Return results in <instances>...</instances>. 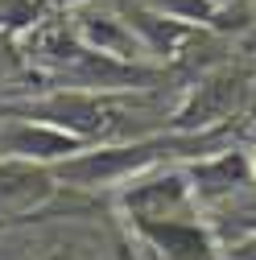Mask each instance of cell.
<instances>
[{
  "label": "cell",
  "instance_id": "4fadbf2b",
  "mask_svg": "<svg viewBox=\"0 0 256 260\" xmlns=\"http://www.w3.org/2000/svg\"><path fill=\"white\" fill-rule=\"evenodd\" d=\"M228 260H256V232H252L248 240H240V244L228 252Z\"/></svg>",
  "mask_w": 256,
  "mask_h": 260
},
{
  "label": "cell",
  "instance_id": "52a82bcc",
  "mask_svg": "<svg viewBox=\"0 0 256 260\" xmlns=\"http://www.w3.org/2000/svg\"><path fill=\"white\" fill-rule=\"evenodd\" d=\"M71 29H75V38H79L87 50L104 54V58H116V62H128V67H141L145 46L137 42V34L128 29L124 17L100 13V9H79Z\"/></svg>",
  "mask_w": 256,
  "mask_h": 260
},
{
  "label": "cell",
  "instance_id": "ba28073f",
  "mask_svg": "<svg viewBox=\"0 0 256 260\" xmlns=\"http://www.w3.org/2000/svg\"><path fill=\"white\" fill-rule=\"evenodd\" d=\"M190 203V182L178 170H162V174H141L133 178V186L120 190V207L133 211V219H166L174 207H186Z\"/></svg>",
  "mask_w": 256,
  "mask_h": 260
},
{
  "label": "cell",
  "instance_id": "5b68a950",
  "mask_svg": "<svg viewBox=\"0 0 256 260\" xmlns=\"http://www.w3.org/2000/svg\"><path fill=\"white\" fill-rule=\"evenodd\" d=\"M182 174L190 182V199H199V203H223L236 190L256 182V166L244 149H223V153H211L199 161H186Z\"/></svg>",
  "mask_w": 256,
  "mask_h": 260
},
{
  "label": "cell",
  "instance_id": "8fae6325",
  "mask_svg": "<svg viewBox=\"0 0 256 260\" xmlns=\"http://www.w3.org/2000/svg\"><path fill=\"white\" fill-rule=\"evenodd\" d=\"M50 0H0V34H34L38 25L50 21Z\"/></svg>",
  "mask_w": 256,
  "mask_h": 260
},
{
  "label": "cell",
  "instance_id": "7a4b0ae2",
  "mask_svg": "<svg viewBox=\"0 0 256 260\" xmlns=\"http://www.w3.org/2000/svg\"><path fill=\"white\" fill-rule=\"evenodd\" d=\"M0 120H34L62 128L87 145L108 141L120 124V100L112 91H54L38 104H0Z\"/></svg>",
  "mask_w": 256,
  "mask_h": 260
},
{
  "label": "cell",
  "instance_id": "9a60e30c",
  "mask_svg": "<svg viewBox=\"0 0 256 260\" xmlns=\"http://www.w3.org/2000/svg\"><path fill=\"white\" fill-rule=\"evenodd\" d=\"M219 9H236V5H248V0H215Z\"/></svg>",
  "mask_w": 256,
  "mask_h": 260
},
{
  "label": "cell",
  "instance_id": "e0dca14e",
  "mask_svg": "<svg viewBox=\"0 0 256 260\" xmlns=\"http://www.w3.org/2000/svg\"><path fill=\"white\" fill-rule=\"evenodd\" d=\"M5 227H9V219H0V232H5Z\"/></svg>",
  "mask_w": 256,
  "mask_h": 260
},
{
  "label": "cell",
  "instance_id": "7c38bea8",
  "mask_svg": "<svg viewBox=\"0 0 256 260\" xmlns=\"http://www.w3.org/2000/svg\"><path fill=\"white\" fill-rule=\"evenodd\" d=\"M141 5H149L162 17H174L182 25H195V29H211V21L219 17L215 0H141Z\"/></svg>",
  "mask_w": 256,
  "mask_h": 260
},
{
  "label": "cell",
  "instance_id": "6da1fadb",
  "mask_svg": "<svg viewBox=\"0 0 256 260\" xmlns=\"http://www.w3.org/2000/svg\"><path fill=\"white\" fill-rule=\"evenodd\" d=\"M228 137H232V124L207 128V133H157V137L124 141V145H95L87 153L58 161L50 174H54V182H67V186L133 182V178L149 174L153 166H166V161H199V157L232 149Z\"/></svg>",
  "mask_w": 256,
  "mask_h": 260
},
{
  "label": "cell",
  "instance_id": "3957f363",
  "mask_svg": "<svg viewBox=\"0 0 256 260\" xmlns=\"http://www.w3.org/2000/svg\"><path fill=\"white\" fill-rule=\"evenodd\" d=\"M256 71L240 67V62H228L211 75H203L195 87H190L186 104L174 112L170 133H207V128L232 124V116L244 108V95L252 91Z\"/></svg>",
  "mask_w": 256,
  "mask_h": 260
},
{
  "label": "cell",
  "instance_id": "30bf717a",
  "mask_svg": "<svg viewBox=\"0 0 256 260\" xmlns=\"http://www.w3.org/2000/svg\"><path fill=\"white\" fill-rule=\"evenodd\" d=\"M54 190V174L42 166H21V161H0V211H25L38 207Z\"/></svg>",
  "mask_w": 256,
  "mask_h": 260
},
{
  "label": "cell",
  "instance_id": "8992f818",
  "mask_svg": "<svg viewBox=\"0 0 256 260\" xmlns=\"http://www.w3.org/2000/svg\"><path fill=\"white\" fill-rule=\"evenodd\" d=\"M141 240L162 252L166 260H215V240L203 223H190V219H133Z\"/></svg>",
  "mask_w": 256,
  "mask_h": 260
},
{
  "label": "cell",
  "instance_id": "9c48e42d",
  "mask_svg": "<svg viewBox=\"0 0 256 260\" xmlns=\"http://www.w3.org/2000/svg\"><path fill=\"white\" fill-rule=\"evenodd\" d=\"M124 21H128V29L137 34V42H141L149 54H157V58H178L190 42L199 38L195 25H182V21H174V17H162V13H153L149 5H141V0L124 9Z\"/></svg>",
  "mask_w": 256,
  "mask_h": 260
},
{
  "label": "cell",
  "instance_id": "ac0fdd59",
  "mask_svg": "<svg viewBox=\"0 0 256 260\" xmlns=\"http://www.w3.org/2000/svg\"><path fill=\"white\" fill-rule=\"evenodd\" d=\"M50 260H71V256H50Z\"/></svg>",
  "mask_w": 256,
  "mask_h": 260
},
{
  "label": "cell",
  "instance_id": "2e32d148",
  "mask_svg": "<svg viewBox=\"0 0 256 260\" xmlns=\"http://www.w3.org/2000/svg\"><path fill=\"white\" fill-rule=\"evenodd\" d=\"M244 227H248V232H256V215H252V219H244Z\"/></svg>",
  "mask_w": 256,
  "mask_h": 260
},
{
  "label": "cell",
  "instance_id": "277c9868",
  "mask_svg": "<svg viewBox=\"0 0 256 260\" xmlns=\"http://www.w3.org/2000/svg\"><path fill=\"white\" fill-rule=\"evenodd\" d=\"M95 145L62 133L50 124H34V120H9L0 124V161H21V166H46V161H67L75 153H87Z\"/></svg>",
  "mask_w": 256,
  "mask_h": 260
},
{
  "label": "cell",
  "instance_id": "5bb4252c",
  "mask_svg": "<svg viewBox=\"0 0 256 260\" xmlns=\"http://www.w3.org/2000/svg\"><path fill=\"white\" fill-rule=\"evenodd\" d=\"M87 0H50V9H83Z\"/></svg>",
  "mask_w": 256,
  "mask_h": 260
}]
</instances>
